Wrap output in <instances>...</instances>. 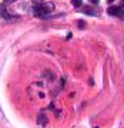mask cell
<instances>
[{
	"label": "cell",
	"mask_w": 124,
	"mask_h": 128,
	"mask_svg": "<svg viewBox=\"0 0 124 128\" xmlns=\"http://www.w3.org/2000/svg\"><path fill=\"white\" fill-rule=\"evenodd\" d=\"M33 12H34V14H36V17H41V18H47L49 16H47V12L44 10V7L41 4H39V6H36L34 9H33Z\"/></svg>",
	"instance_id": "1"
},
{
	"label": "cell",
	"mask_w": 124,
	"mask_h": 128,
	"mask_svg": "<svg viewBox=\"0 0 124 128\" xmlns=\"http://www.w3.org/2000/svg\"><path fill=\"white\" fill-rule=\"evenodd\" d=\"M107 13L110 14V16H121V14H124L123 9L118 7V6H111V7H108L107 9Z\"/></svg>",
	"instance_id": "2"
},
{
	"label": "cell",
	"mask_w": 124,
	"mask_h": 128,
	"mask_svg": "<svg viewBox=\"0 0 124 128\" xmlns=\"http://www.w3.org/2000/svg\"><path fill=\"white\" fill-rule=\"evenodd\" d=\"M41 6L44 7V10H46L47 13H51V12L54 10V4H53V3H49V2H47V3H41Z\"/></svg>",
	"instance_id": "3"
},
{
	"label": "cell",
	"mask_w": 124,
	"mask_h": 128,
	"mask_svg": "<svg viewBox=\"0 0 124 128\" xmlns=\"http://www.w3.org/2000/svg\"><path fill=\"white\" fill-rule=\"evenodd\" d=\"M84 13L90 14V16H97V10L93 9V7H90V6H87V7H84Z\"/></svg>",
	"instance_id": "4"
},
{
	"label": "cell",
	"mask_w": 124,
	"mask_h": 128,
	"mask_svg": "<svg viewBox=\"0 0 124 128\" xmlns=\"http://www.w3.org/2000/svg\"><path fill=\"white\" fill-rule=\"evenodd\" d=\"M37 121H39V124H43V125H44V124H47V118L44 117V115H40Z\"/></svg>",
	"instance_id": "5"
},
{
	"label": "cell",
	"mask_w": 124,
	"mask_h": 128,
	"mask_svg": "<svg viewBox=\"0 0 124 128\" xmlns=\"http://www.w3.org/2000/svg\"><path fill=\"white\" fill-rule=\"evenodd\" d=\"M83 3V0H71V4L74 6V7H80Z\"/></svg>",
	"instance_id": "6"
},
{
	"label": "cell",
	"mask_w": 124,
	"mask_h": 128,
	"mask_svg": "<svg viewBox=\"0 0 124 128\" xmlns=\"http://www.w3.org/2000/svg\"><path fill=\"white\" fill-rule=\"evenodd\" d=\"M77 24H78V28H84L86 27V22H84V20H78Z\"/></svg>",
	"instance_id": "7"
},
{
	"label": "cell",
	"mask_w": 124,
	"mask_h": 128,
	"mask_svg": "<svg viewBox=\"0 0 124 128\" xmlns=\"http://www.w3.org/2000/svg\"><path fill=\"white\" fill-rule=\"evenodd\" d=\"M90 3H91L93 6H97L98 3H100V0H90Z\"/></svg>",
	"instance_id": "8"
},
{
	"label": "cell",
	"mask_w": 124,
	"mask_h": 128,
	"mask_svg": "<svg viewBox=\"0 0 124 128\" xmlns=\"http://www.w3.org/2000/svg\"><path fill=\"white\" fill-rule=\"evenodd\" d=\"M10 2H14V0H5V3H10Z\"/></svg>",
	"instance_id": "9"
},
{
	"label": "cell",
	"mask_w": 124,
	"mask_h": 128,
	"mask_svg": "<svg viewBox=\"0 0 124 128\" xmlns=\"http://www.w3.org/2000/svg\"><path fill=\"white\" fill-rule=\"evenodd\" d=\"M107 2H108V3H113V2H114V0H107Z\"/></svg>",
	"instance_id": "10"
},
{
	"label": "cell",
	"mask_w": 124,
	"mask_h": 128,
	"mask_svg": "<svg viewBox=\"0 0 124 128\" xmlns=\"http://www.w3.org/2000/svg\"><path fill=\"white\" fill-rule=\"evenodd\" d=\"M0 117H2V112H0Z\"/></svg>",
	"instance_id": "11"
},
{
	"label": "cell",
	"mask_w": 124,
	"mask_h": 128,
	"mask_svg": "<svg viewBox=\"0 0 124 128\" xmlns=\"http://www.w3.org/2000/svg\"><path fill=\"white\" fill-rule=\"evenodd\" d=\"M123 2H124V0H123Z\"/></svg>",
	"instance_id": "12"
}]
</instances>
